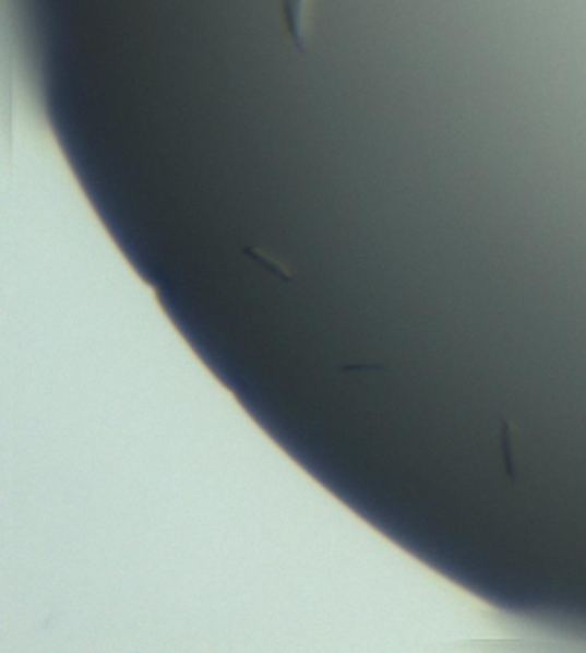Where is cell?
<instances>
[{
	"instance_id": "obj_1",
	"label": "cell",
	"mask_w": 586,
	"mask_h": 653,
	"mask_svg": "<svg viewBox=\"0 0 586 653\" xmlns=\"http://www.w3.org/2000/svg\"><path fill=\"white\" fill-rule=\"evenodd\" d=\"M283 16L296 49H308V39L312 35L314 0H283Z\"/></svg>"
}]
</instances>
